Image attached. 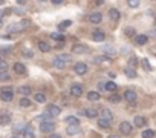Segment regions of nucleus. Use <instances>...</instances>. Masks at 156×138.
<instances>
[{
    "label": "nucleus",
    "instance_id": "obj_2",
    "mask_svg": "<svg viewBox=\"0 0 156 138\" xmlns=\"http://www.w3.org/2000/svg\"><path fill=\"white\" fill-rule=\"evenodd\" d=\"M60 112H61V109L58 108L57 104H47L45 115H47L49 118H52V117H58V115H60Z\"/></svg>",
    "mask_w": 156,
    "mask_h": 138
},
{
    "label": "nucleus",
    "instance_id": "obj_27",
    "mask_svg": "<svg viewBox=\"0 0 156 138\" xmlns=\"http://www.w3.org/2000/svg\"><path fill=\"white\" fill-rule=\"evenodd\" d=\"M66 121H67L69 126H80V121H78L77 117H67Z\"/></svg>",
    "mask_w": 156,
    "mask_h": 138
},
{
    "label": "nucleus",
    "instance_id": "obj_52",
    "mask_svg": "<svg viewBox=\"0 0 156 138\" xmlns=\"http://www.w3.org/2000/svg\"><path fill=\"white\" fill-rule=\"evenodd\" d=\"M0 5H3V2H2V0H0Z\"/></svg>",
    "mask_w": 156,
    "mask_h": 138
},
{
    "label": "nucleus",
    "instance_id": "obj_33",
    "mask_svg": "<svg viewBox=\"0 0 156 138\" xmlns=\"http://www.w3.org/2000/svg\"><path fill=\"white\" fill-rule=\"evenodd\" d=\"M126 75L129 77V78H135L136 77V71H135V69H130V68H126Z\"/></svg>",
    "mask_w": 156,
    "mask_h": 138
},
{
    "label": "nucleus",
    "instance_id": "obj_36",
    "mask_svg": "<svg viewBox=\"0 0 156 138\" xmlns=\"http://www.w3.org/2000/svg\"><path fill=\"white\" fill-rule=\"evenodd\" d=\"M51 39H54V40H60V41H64V35H63V34H60V32H52V34H51Z\"/></svg>",
    "mask_w": 156,
    "mask_h": 138
},
{
    "label": "nucleus",
    "instance_id": "obj_45",
    "mask_svg": "<svg viewBox=\"0 0 156 138\" xmlns=\"http://www.w3.org/2000/svg\"><path fill=\"white\" fill-rule=\"evenodd\" d=\"M49 138H61V137L58 135V134H51V135H49Z\"/></svg>",
    "mask_w": 156,
    "mask_h": 138
},
{
    "label": "nucleus",
    "instance_id": "obj_44",
    "mask_svg": "<svg viewBox=\"0 0 156 138\" xmlns=\"http://www.w3.org/2000/svg\"><path fill=\"white\" fill-rule=\"evenodd\" d=\"M6 68H8V63L5 61L2 57H0V69H3V71H5V69H6Z\"/></svg>",
    "mask_w": 156,
    "mask_h": 138
},
{
    "label": "nucleus",
    "instance_id": "obj_24",
    "mask_svg": "<svg viewBox=\"0 0 156 138\" xmlns=\"http://www.w3.org/2000/svg\"><path fill=\"white\" fill-rule=\"evenodd\" d=\"M54 66H55V68H58V69H64V68H66V63H64V61H61L60 60V58H58V57H55V58H54Z\"/></svg>",
    "mask_w": 156,
    "mask_h": 138
},
{
    "label": "nucleus",
    "instance_id": "obj_11",
    "mask_svg": "<svg viewBox=\"0 0 156 138\" xmlns=\"http://www.w3.org/2000/svg\"><path fill=\"white\" fill-rule=\"evenodd\" d=\"M83 115L89 117V118H96V117H98V110L93 109V108H87V109L83 110Z\"/></svg>",
    "mask_w": 156,
    "mask_h": 138
},
{
    "label": "nucleus",
    "instance_id": "obj_14",
    "mask_svg": "<svg viewBox=\"0 0 156 138\" xmlns=\"http://www.w3.org/2000/svg\"><path fill=\"white\" fill-rule=\"evenodd\" d=\"M101 118L110 123V121L113 120V115H112V112H110L109 109H101Z\"/></svg>",
    "mask_w": 156,
    "mask_h": 138
},
{
    "label": "nucleus",
    "instance_id": "obj_8",
    "mask_svg": "<svg viewBox=\"0 0 156 138\" xmlns=\"http://www.w3.org/2000/svg\"><path fill=\"white\" fill-rule=\"evenodd\" d=\"M75 72L78 74V75H84L86 72H87V65H86V63H77V65H75Z\"/></svg>",
    "mask_w": 156,
    "mask_h": 138
},
{
    "label": "nucleus",
    "instance_id": "obj_47",
    "mask_svg": "<svg viewBox=\"0 0 156 138\" xmlns=\"http://www.w3.org/2000/svg\"><path fill=\"white\" fill-rule=\"evenodd\" d=\"M12 11H14L15 14H20V15L23 14V11H20V9H17V8H15V9H12Z\"/></svg>",
    "mask_w": 156,
    "mask_h": 138
},
{
    "label": "nucleus",
    "instance_id": "obj_53",
    "mask_svg": "<svg viewBox=\"0 0 156 138\" xmlns=\"http://www.w3.org/2000/svg\"><path fill=\"white\" fill-rule=\"evenodd\" d=\"M12 138H19V137H12Z\"/></svg>",
    "mask_w": 156,
    "mask_h": 138
},
{
    "label": "nucleus",
    "instance_id": "obj_50",
    "mask_svg": "<svg viewBox=\"0 0 156 138\" xmlns=\"http://www.w3.org/2000/svg\"><path fill=\"white\" fill-rule=\"evenodd\" d=\"M5 14V11H0V19H2V15Z\"/></svg>",
    "mask_w": 156,
    "mask_h": 138
},
{
    "label": "nucleus",
    "instance_id": "obj_51",
    "mask_svg": "<svg viewBox=\"0 0 156 138\" xmlns=\"http://www.w3.org/2000/svg\"><path fill=\"white\" fill-rule=\"evenodd\" d=\"M2 23H3V22H2V19H0V28H2Z\"/></svg>",
    "mask_w": 156,
    "mask_h": 138
},
{
    "label": "nucleus",
    "instance_id": "obj_3",
    "mask_svg": "<svg viewBox=\"0 0 156 138\" xmlns=\"http://www.w3.org/2000/svg\"><path fill=\"white\" fill-rule=\"evenodd\" d=\"M0 98H2V101H11V100L14 98V92H12V89H9V88H3L2 91H0Z\"/></svg>",
    "mask_w": 156,
    "mask_h": 138
},
{
    "label": "nucleus",
    "instance_id": "obj_34",
    "mask_svg": "<svg viewBox=\"0 0 156 138\" xmlns=\"http://www.w3.org/2000/svg\"><path fill=\"white\" fill-rule=\"evenodd\" d=\"M141 66L146 69V71H152V65L148 63L147 58H142V60H141Z\"/></svg>",
    "mask_w": 156,
    "mask_h": 138
},
{
    "label": "nucleus",
    "instance_id": "obj_16",
    "mask_svg": "<svg viewBox=\"0 0 156 138\" xmlns=\"http://www.w3.org/2000/svg\"><path fill=\"white\" fill-rule=\"evenodd\" d=\"M109 15H110V19L113 20V22H118V20L121 19V14H120V11H118V9H115V8H112L110 11H109Z\"/></svg>",
    "mask_w": 156,
    "mask_h": 138
},
{
    "label": "nucleus",
    "instance_id": "obj_35",
    "mask_svg": "<svg viewBox=\"0 0 156 138\" xmlns=\"http://www.w3.org/2000/svg\"><path fill=\"white\" fill-rule=\"evenodd\" d=\"M9 72L8 71H2V72H0V81H8L9 80Z\"/></svg>",
    "mask_w": 156,
    "mask_h": 138
},
{
    "label": "nucleus",
    "instance_id": "obj_21",
    "mask_svg": "<svg viewBox=\"0 0 156 138\" xmlns=\"http://www.w3.org/2000/svg\"><path fill=\"white\" fill-rule=\"evenodd\" d=\"M106 61H110V58L106 57V55H100V57H95V58H93V63H95V65H101V63H106Z\"/></svg>",
    "mask_w": 156,
    "mask_h": 138
},
{
    "label": "nucleus",
    "instance_id": "obj_42",
    "mask_svg": "<svg viewBox=\"0 0 156 138\" xmlns=\"http://www.w3.org/2000/svg\"><path fill=\"white\" fill-rule=\"evenodd\" d=\"M98 124H100V127H109V126H110L109 121H106V120H103V118L98 120Z\"/></svg>",
    "mask_w": 156,
    "mask_h": 138
},
{
    "label": "nucleus",
    "instance_id": "obj_1",
    "mask_svg": "<svg viewBox=\"0 0 156 138\" xmlns=\"http://www.w3.org/2000/svg\"><path fill=\"white\" fill-rule=\"evenodd\" d=\"M29 25H31L29 20H21V22L12 23L8 26V32H20V31H25L26 28H29Z\"/></svg>",
    "mask_w": 156,
    "mask_h": 138
},
{
    "label": "nucleus",
    "instance_id": "obj_10",
    "mask_svg": "<svg viewBox=\"0 0 156 138\" xmlns=\"http://www.w3.org/2000/svg\"><path fill=\"white\" fill-rule=\"evenodd\" d=\"M101 20H103V15H101L100 12H92L89 15V22L90 23H101Z\"/></svg>",
    "mask_w": 156,
    "mask_h": 138
},
{
    "label": "nucleus",
    "instance_id": "obj_7",
    "mask_svg": "<svg viewBox=\"0 0 156 138\" xmlns=\"http://www.w3.org/2000/svg\"><path fill=\"white\" fill-rule=\"evenodd\" d=\"M71 95L74 97H80V95H83V84H72L71 86Z\"/></svg>",
    "mask_w": 156,
    "mask_h": 138
},
{
    "label": "nucleus",
    "instance_id": "obj_43",
    "mask_svg": "<svg viewBox=\"0 0 156 138\" xmlns=\"http://www.w3.org/2000/svg\"><path fill=\"white\" fill-rule=\"evenodd\" d=\"M127 5H129L130 8H138V6H139V2H136V0H129Z\"/></svg>",
    "mask_w": 156,
    "mask_h": 138
},
{
    "label": "nucleus",
    "instance_id": "obj_19",
    "mask_svg": "<svg viewBox=\"0 0 156 138\" xmlns=\"http://www.w3.org/2000/svg\"><path fill=\"white\" fill-rule=\"evenodd\" d=\"M147 41H148V37L146 35V34H139V35H136V43L138 45H146L147 43Z\"/></svg>",
    "mask_w": 156,
    "mask_h": 138
},
{
    "label": "nucleus",
    "instance_id": "obj_46",
    "mask_svg": "<svg viewBox=\"0 0 156 138\" xmlns=\"http://www.w3.org/2000/svg\"><path fill=\"white\" fill-rule=\"evenodd\" d=\"M52 5H55V6H58V5H61V2H60V0H54V2H52Z\"/></svg>",
    "mask_w": 156,
    "mask_h": 138
},
{
    "label": "nucleus",
    "instance_id": "obj_20",
    "mask_svg": "<svg viewBox=\"0 0 156 138\" xmlns=\"http://www.w3.org/2000/svg\"><path fill=\"white\" fill-rule=\"evenodd\" d=\"M14 71L21 75V74H26V68H25V65H21V63H15V65H14Z\"/></svg>",
    "mask_w": 156,
    "mask_h": 138
},
{
    "label": "nucleus",
    "instance_id": "obj_31",
    "mask_svg": "<svg viewBox=\"0 0 156 138\" xmlns=\"http://www.w3.org/2000/svg\"><path fill=\"white\" fill-rule=\"evenodd\" d=\"M34 100H35L37 103H46L45 94H35V95H34Z\"/></svg>",
    "mask_w": 156,
    "mask_h": 138
},
{
    "label": "nucleus",
    "instance_id": "obj_12",
    "mask_svg": "<svg viewBox=\"0 0 156 138\" xmlns=\"http://www.w3.org/2000/svg\"><path fill=\"white\" fill-rule=\"evenodd\" d=\"M92 39H93L95 41H103V40L106 39V34L103 32V31L96 29V31H93V34H92Z\"/></svg>",
    "mask_w": 156,
    "mask_h": 138
},
{
    "label": "nucleus",
    "instance_id": "obj_48",
    "mask_svg": "<svg viewBox=\"0 0 156 138\" xmlns=\"http://www.w3.org/2000/svg\"><path fill=\"white\" fill-rule=\"evenodd\" d=\"M11 49H8V48H2V49H0V52H9Z\"/></svg>",
    "mask_w": 156,
    "mask_h": 138
},
{
    "label": "nucleus",
    "instance_id": "obj_30",
    "mask_svg": "<svg viewBox=\"0 0 156 138\" xmlns=\"http://www.w3.org/2000/svg\"><path fill=\"white\" fill-rule=\"evenodd\" d=\"M121 100H122V97H121V95H118V94H112L110 97H109V101L110 103H120Z\"/></svg>",
    "mask_w": 156,
    "mask_h": 138
},
{
    "label": "nucleus",
    "instance_id": "obj_25",
    "mask_svg": "<svg viewBox=\"0 0 156 138\" xmlns=\"http://www.w3.org/2000/svg\"><path fill=\"white\" fill-rule=\"evenodd\" d=\"M87 98L90 100V101H98V100H100L101 97H100V94H98V92H95V91H90V92L87 94Z\"/></svg>",
    "mask_w": 156,
    "mask_h": 138
},
{
    "label": "nucleus",
    "instance_id": "obj_49",
    "mask_svg": "<svg viewBox=\"0 0 156 138\" xmlns=\"http://www.w3.org/2000/svg\"><path fill=\"white\" fill-rule=\"evenodd\" d=\"M109 138H120V137H118V135H110Z\"/></svg>",
    "mask_w": 156,
    "mask_h": 138
},
{
    "label": "nucleus",
    "instance_id": "obj_37",
    "mask_svg": "<svg viewBox=\"0 0 156 138\" xmlns=\"http://www.w3.org/2000/svg\"><path fill=\"white\" fill-rule=\"evenodd\" d=\"M20 106H21V108H29V106H31V100L23 97V98L20 100Z\"/></svg>",
    "mask_w": 156,
    "mask_h": 138
},
{
    "label": "nucleus",
    "instance_id": "obj_40",
    "mask_svg": "<svg viewBox=\"0 0 156 138\" xmlns=\"http://www.w3.org/2000/svg\"><path fill=\"white\" fill-rule=\"evenodd\" d=\"M124 32H126V35H127V37H133V35L136 34V31L133 29V28H126Z\"/></svg>",
    "mask_w": 156,
    "mask_h": 138
},
{
    "label": "nucleus",
    "instance_id": "obj_9",
    "mask_svg": "<svg viewBox=\"0 0 156 138\" xmlns=\"http://www.w3.org/2000/svg\"><path fill=\"white\" fill-rule=\"evenodd\" d=\"M72 52H75V54H87L89 48L86 46V45H75L72 48Z\"/></svg>",
    "mask_w": 156,
    "mask_h": 138
},
{
    "label": "nucleus",
    "instance_id": "obj_22",
    "mask_svg": "<svg viewBox=\"0 0 156 138\" xmlns=\"http://www.w3.org/2000/svg\"><path fill=\"white\" fill-rule=\"evenodd\" d=\"M67 135H77L78 132H80V126H67Z\"/></svg>",
    "mask_w": 156,
    "mask_h": 138
},
{
    "label": "nucleus",
    "instance_id": "obj_26",
    "mask_svg": "<svg viewBox=\"0 0 156 138\" xmlns=\"http://www.w3.org/2000/svg\"><path fill=\"white\" fill-rule=\"evenodd\" d=\"M71 25H72L71 20H63V22H61L60 25H58V31H64V29H67Z\"/></svg>",
    "mask_w": 156,
    "mask_h": 138
},
{
    "label": "nucleus",
    "instance_id": "obj_32",
    "mask_svg": "<svg viewBox=\"0 0 156 138\" xmlns=\"http://www.w3.org/2000/svg\"><path fill=\"white\" fill-rule=\"evenodd\" d=\"M141 135H142V138H155V132L152 129H146Z\"/></svg>",
    "mask_w": 156,
    "mask_h": 138
},
{
    "label": "nucleus",
    "instance_id": "obj_18",
    "mask_svg": "<svg viewBox=\"0 0 156 138\" xmlns=\"http://www.w3.org/2000/svg\"><path fill=\"white\" fill-rule=\"evenodd\" d=\"M31 92H32V91H31L29 86H20V88H19V94L21 95V97H25V98L28 97Z\"/></svg>",
    "mask_w": 156,
    "mask_h": 138
},
{
    "label": "nucleus",
    "instance_id": "obj_6",
    "mask_svg": "<svg viewBox=\"0 0 156 138\" xmlns=\"http://www.w3.org/2000/svg\"><path fill=\"white\" fill-rule=\"evenodd\" d=\"M122 98L127 100L129 103H135L136 101V92L132 91V89H127V91L124 92V95H122Z\"/></svg>",
    "mask_w": 156,
    "mask_h": 138
},
{
    "label": "nucleus",
    "instance_id": "obj_23",
    "mask_svg": "<svg viewBox=\"0 0 156 138\" xmlns=\"http://www.w3.org/2000/svg\"><path fill=\"white\" fill-rule=\"evenodd\" d=\"M133 121H135V126L136 127H142L144 124H146V120H144V117H141V115H136Z\"/></svg>",
    "mask_w": 156,
    "mask_h": 138
},
{
    "label": "nucleus",
    "instance_id": "obj_29",
    "mask_svg": "<svg viewBox=\"0 0 156 138\" xmlns=\"http://www.w3.org/2000/svg\"><path fill=\"white\" fill-rule=\"evenodd\" d=\"M9 123H11V117H9V115H6V114H5V115H0V124L5 126V124H9Z\"/></svg>",
    "mask_w": 156,
    "mask_h": 138
},
{
    "label": "nucleus",
    "instance_id": "obj_13",
    "mask_svg": "<svg viewBox=\"0 0 156 138\" xmlns=\"http://www.w3.org/2000/svg\"><path fill=\"white\" fill-rule=\"evenodd\" d=\"M21 134H23V138H35V134H34V129H32V127L28 124L25 127V130L21 132Z\"/></svg>",
    "mask_w": 156,
    "mask_h": 138
},
{
    "label": "nucleus",
    "instance_id": "obj_4",
    "mask_svg": "<svg viewBox=\"0 0 156 138\" xmlns=\"http://www.w3.org/2000/svg\"><path fill=\"white\" fill-rule=\"evenodd\" d=\"M40 130L43 134H52V132L55 130V124H54L52 121H43L40 124Z\"/></svg>",
    "mask_w": 156,
    "mask_h": 138
},
{
    "label": "nucleus",
    "instance_id": "obj_38",
    "mask_svg": "<svg viewBox=\"0 0 156 138\" xmlns=\"http://www.w3.org/2000/svg\"><path fill=\"white\" fill-rule=\"evenodd\" d=\"M138 65V61H136V57H130V60H129V68L130 69H135Z\"/></svg>",
    "mask_w": 156,
    "mask_h": 138
},
{
    "label": "nucleus",
    "instance_id": "obj_28",
    "mask_svg": "<svg viewBox=\"0 0 156 138\" xmlns=\"http://www.w3.org/2000/svg\"><path fill=\"white\" fill-rule=\"evenodd\" d=\"M38 49L41 52H47V51H51V46L47 43H45V41H38Z\"/></svg>",
    "mask_w": 156,
    "mask_h": 138
},
{
    "label": "nucleus",
    "instance_id": "obj_17",
    "mask_svg": "<svg viewBox=\"0 0 156 138\" xmlns=\"http://www.w3.org/2000/svg\"><path fill=\"white\" fill-rule=\"evenodd\" d=\"M103 51H104V54H106V57H115L116 55V51L113 49V48H112V46H104L103 48Z\"/></svg>",
    "mask_w": 156,
    "mask_h": 138
},
{
    "label": "nucleus",
    "instance_id": "obj_5",
    "mask_svg": "<svg viewBox=\"0 0 156 138\" xmlns=\"http://www.w3.org/2000/svg\"><path fill=\"white\" fill-rule=\"evenodd\" d=\"M132 130H133L132 123H129V121H122V123L120 124V132H121V134H124V135H130V134H132Z\"/></svg>",
    "mask_w": 156,
    "mask_h": 138
},
{
    "label": "nucleus",
    "instance_id": "obj_15",
    "mask_svg": "<svg viewBox=\"0 0 156 138\" xmlns=\"http://www.w3.org/2000/svg\"><path fill=\"white\" fill-rule=\"evenodd\" d=\"M104 89L107 92H116V89H118V84L116 83H113V81H107V83H104Z\"/></svg>",
    "mask_w": 156,
    "mask_h": 138
},
{
    "label": "nucleus",
    "instance_id": "obj_39",
    "mask_svg": "<svg viewBox=\"0 0 156 138\" xmlns=\"http://www.w3.org/2000/svg\"><path fill=\"white\" fill-rule=\"evenodd\" d=\"M58 58H60L61 61H64L66 65H67L69 61H71V55H69V54H61V55H58Z\"/></svg>",
    "mask_w": 156,
    "mask_h": 138
},
{
    "label": "nucleus",
    "instance_id": "obj_41",
    "mask_svg": "<svg viewBox=\"0 0 156 138\" xmlns=\"http://www.w3.org/2000/svg\"><path fill=\"white\" fill-rule=\"evenodd\" d=\"M26 126H28V124H17V126L14 127V134H19V130H21V132H23Z\"/></svg>",
    "mask_w": 156,
    "mask_h": 138
}]
</instances>
